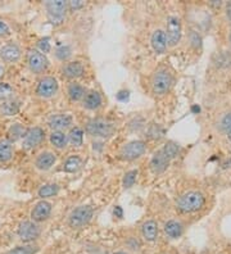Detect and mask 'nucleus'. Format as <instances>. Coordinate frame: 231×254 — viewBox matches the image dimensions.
<instances>
[{
  "instance_id": "9b49d317",
  "label": "nucleus",
  "mask_w": 231,
  "mask_h": 254,
  "mask_svg": "<svg viewBox=\"0 0 231 254\" xmlns=\"http://www.w3.org/2000/svg\"><path fill=\"white\" fill-rule=\"evenodd\" d=\"M44 139H45V131H44V128L39 126L32 127V128H28L26 135L23 136L22 146L26 150H30V149H34L37 145H40L44 141Z\"/></svg>"
},
{
  "instance_id": "20e7f679",
  "label": "nucleus",
  "mask_w": 231,
  "mask_h": 254,
  "mask_svg": "<svg viewBox=\"0 0 231 254\" xmlns=\"http://www.w3.org/2000/svg\"><path fill=\"white\" fill-rule=\"evenodd\" d=\"M94 211L90 205H80L75 208L68 217V225L72 229H81L90 222Z\"/></svg>"
},
{
  "instance_id": "c9c22d12",
  "label": "nucleus",
  "mask_w": 231,
  "mask_h": 254,
  "mask_svg": "<svg viewBox=\"0 0 231 254\" xmlns=\"http://www.w3.org/2000/svg\"><path fill=\"white\" fill-rule=\"evenodd\" d=\"M37 47L40 48V52L41 53H49L50 52V43H49V39L45 37V39H41L39 43H37Z\"/></svg>"
},
{
  "instance_id": "a19ab883",
  "label": "nucleus",
  "mask_w": 231,
  "mask_h": 254,
  "mask_svg": "<svg viewBox=\"0 0 231 254\" xmlns=\"http://www.w3.org/2000/svg\"><path fill=\"white\" fill-rule=\"evenodd\" d=\"M226 16H228L229 21L231 22V1L226 4Z\"/></svg>"
},
{
  "instance_id": "0eeeda50",
  "label": "nucleus",
  "mask_w": 231,
  "mask_h": 254,
  "mask_svg": "<svg viewBox=\"0 0 231 254\" xmlns=\"http://www.w3.org/2000/svg\"><path fill=\"white\" fill-rule=\"evenodd\" d=\"M27 65L28 68L31 69V72L39 74L43 73L46 71L49 62L46 59L45 54H43L40 50L37 49H30L27 52Z\"/></svg>"
},
{
  "instance_id": "49530a36",
  "label": "nucleus",
  "mask_w": 231,
  "mask_h": 254,
  "mask_svg": "<svg viewBox=\"0 0 231 254\" xmlns=\"http://www.w3.org/2000/svg\"><path fill=\"white\" fill-rule=\"evenodd\" d=\"M229 39H230V44H231V32H230V36H229Z\"/></svg>"
},
{
  "instance_id": "4be33fe9",
  "label": "nucleus",
  "mask_w": 231,
  "mask_h": 254,
  "mask_svg": "<svg viewBox=\"0 0 231 254\" xmlns=\"http://www.w3.org/2000/svg\"><path fill=\"white\" fill-rule=\"evenodd\" d=\"M50 144L57 149H65L67 146L68 137L63 131H53L49 136Z\"/></svg>"
},
{
  "instance_id": "f3484780",
  "label": "nucleus",
  "mask_w": 231,
  "mask_h": 254,
  "mask_svg": "<svg viewBox=\"0 0 231 254\" xmlns=\"http://www.w3.org/2000/svg\"><path fill=\"white\" fill-rule=\"evenodd\" d=\"M72 125V117L70 115H53L48 121V126L53 131H62Z\"/></svg>"
},
{
  "instance_id": "f8f14e48",
  "label": "nucleus",
  "mask_w": 231,
  "mask_h": 254,
  "mask_svg": "<svg viewBox=\"0 0 231 254\" xmlns=\"http://www.w3.org/2000/svg\"><path fill=\"white\" fill-rule=\"evenodd\" d=\"M169 162H171V159H169L168 157L164 154L162 149H159V150L154 153V155L152 157L151 163H149V167H151V170L153 174L159 175L167 170V167L169 166Z\"/></svg>"
},
{
  "instance_id": "39448f33",
  "label": "nucleus",
  "mask_w": 231,
  "mask_h": 254,
  "mask_svg": "<svg viewBox=\"0 0 231 254\" xmlns=\"http://www.w3.org/2000/svg\"><path fill=\"white\" fill-rule=\"evenodd\" d=\"M147 150V144L142 140H134L125 144L120 150V158L123 161H135L140 158Z\"/></svg>"
},
{
  "instance_id": "2eb2a0df",
  "label": "nucleus",
  "mask_w": 231,
  "mask_h": 254,
  "mask_svg": "<svg viewBox=\"0 0 231 254\" xmlns=\"http://www.w3.org/2000/svg\"><path fill=\"white\" fill-rule=\"evenodd\" d=\"M57 155L52 152H41L35 158V167L39 171H49L56 164Z\"/></svg>"
},
{
  "instance_id": "393cba45",
  "label": "nucleus",
  "mask_w": 231,
  "mask_h": 254,
  "mask_svg": "<svg viewBox=\"0 0 231 254\" xmlns=\"http://www.w3.org/2000/svg\"><path fill=\"white\" fill-rule=\"evenodd\" d=\"M58 191H59V186L57 185V184H45V185H43L40 189H39V191H37V196L44 200V199L46 198H52V196L57 195Z\"/></svg>"
},
{
  "instance_id": "37998d69",
  "label": "nucleus",
  "mask_w": 231,
  "mask_h": 254,
  "mask_svg": "<svg viewBox=\"0 0 231 254\" xmlns=\"http://www.w3.org/2000/svg\"><path fill=\"white\" fill-rule=\"evenodd\" d=\"M4 72H5V68H4V65H1V64H0V78L3 77Z\"/></svg>"
},
{
  "instance_id": "412c9836",
  "label": "nucleus",
  "mask_w": 231,
  "mask_h": 254,
  "mask_svg": "<svg viewBox=\"0 0 231 254\" xmlns=\"http://www.w3.org/2000/svg\"><path fill=\"white\" fill-rule=\"evenodd\" d=\"M184 233V226L180 221L169 220L164 223V234L169 239H179Z\"/></svg>"
},
{
  "instance_id": "4468645a",
  "label": "nucleus",
  "mask_w": 231,
  "mask_h": 254,
  "mask_svg": "<svg viewBox=\"0 0 231 254\" xmlns=\"http://www.w3.org/2000/svg\"><path fill=\"white\" fill-rule=\"evenodd\" d=\"M50 213H52V204L49 201L40 200L31 211V220L34 222H43L49 218Z\"/></svg>"
},
{
  "instance_id": "b1692460",
  "label": "nucleus",
  "mask_w": 231,
  "mask_h": 254,
  "mask_svg": "<svg viewBox=\"0 0 231 254\" xmlns=\"http://www.w3.org/2000/svg\"><path fill=\"white\" fill-rule=\"evenodd\" d=\"M68 96H70V99L72 100V102H78V100L83 99V96H85V89H83L82 86H81L80 84H77V82H72V84H70V86H68Z\"/></svg>"
},
{
  "instance_id": "4c0bfd02",
  "label": "nucleus",
  "mask_w": 231,
  "mask_h": 254,
  "mask_svg": "<svg viewBox=\"0 0 231 254\" xmlns=\"http://www.w3.org/2000/svg\"><path fill=\"white\" fill-rule=\"evenodd\" d=\"M83 5H85V3H83V1H80V0H74V1H70V3H68V8L72 10L81 9Z\"/></svg>"
},
{
  "instance_id": "5701e85b",
  "label": "nucleus",
  "mask_w": 231,
  "mask_h": 254,
  "mask_svg": "<svg viewBox=\"0 0 231 254\" xmlns=\"http://www.w3.org/2000/svg\"><path fill=\"white\" fill-rule=\"evenodd\" d=\"M13 157V145L9 140H0V162H8Z\"/></svg>"
},
{
  "instance_id": "58836bf2",
  "label": "nucleus",
  "mask_w": 231,
  "mask_h": 254,
  "mask_svg": "<svg viewBox=\"0 0 231 254\" xmlns=\"http://www.w3.org/2000/svg\"><path fill=\"white\" fill-rule=\"evenodd\" d=\"M127 245H129L130 248L133 249V251H139V248H140V244H139V242L138 240H135L134 238L130 239L129 242H127Z\"/></svg>"
},
{
  "instance_id": "9d476101",
  "label": "nucleus",
  "mask_w": 231,
  "mask_h": 254,
  "mask_svg": "<svg viewBox=\"0 0 231 254\" xmlns=\"http://www.w3.org/2000/svg\"><path fill=\"white\" fill-rule=\"evenodd\" d=\"M182 34V26H181V19L176 16H171L167 19V30H166V36H167V44L168 47H176L179 44L180 39H181Z\"/></svg>"
},
{
  "instance_id": "a18cd8bd",
  "label": "nucleus",
  "mask_w": 231,
  "mask_h": 254,
  "mask_svg": "<svg viewBox=\"0 0 231 254\" xmlns=\"http://www.w3.org/2000/svg\"><path fill=\"white\" fill-rule=\"evenodd\" d=\"M229 139L231 140V131H230V132H229Z\"/></svg>"
},
{
  "instance_id": "f704fd0d",
  "label": "nucleus",
  "mask_w": 231,
  "mask_h": 254,
  "mask_svg": "<svg viewBox=\"0 0 231 254\" xmlns=\"http://www.w3.org/2000/svg\"><path fill=\"white\" fill-rule=\"evenodd\" d=\"M221 130L228 133L231 131V112L224 116V118L221 120Z\"/></svg>"
},
{
  "instance_id": "6e6552de",
  "label": "nucleus",
  "mask_w": 231,
  "mask_h": 254,
  "mask_svg": "<svg viewBox=\"0 0 231 254\" xmlns=\"http://www.w3.org/2000/svg\"><path fill=\"white\" fill-rule=\"evenodd\" d=\"M48 17L52 23H61L66 17L68 9V3L63 0H54V1H46L45 3Z\"/></svg>"
},
{
  "instance_id": "79ce46f5",
  "label": "nucleus",
  "mask_w": 231,
  "mask_h": 254,
  "mask_svg": "<svg viewBox=\"0 0 231 254\" xmlns=\"http://www.w3.org/2000/svg\"><path fill=\"white\" fill-rule=\"evenodd\" d=\"M114 216H117V217H122L123 216V212H122V208L121 207H116L114 208Z\"/></svg>"
},
{
  "instance_id": "ea45409f",
  "label": "nucleus",
  "mask_w": 231,
  "mask_h": 254,
  "mask_svg": "<svg viewBox=\"0 0 231 254\" xmlns=\"http://www.w3.org/2000/svg\"><path fill=\"white\" fill-rule=\"evenodd\" d=\"M127 95H129V93H127V91H120V93L117 94V98L120 100H126Z\"/></svg>"
},
{
  "instance_id": "bb28decb",
  "label": "nucleus",
  "mask_w": 231,
  "mask_h": 254,
  "mask_svg": "<svg viewBox=\"0 0 231 254\" xmlns=\"http://www.w3.org/2000/svg\"><path fill=\"white\" fill-rule=\"evenodd\" d=\"M0 112L4 116H14L19 112V102L17 100H8L0 106Z\"/></svg>"
},
{
  "instance_id": "dca6fc26",
  "label": "nucleus",
  "mask_w": 231,
  "mask_h": 254,
  "mask_svg": "<svg viewBox=\"0 0 231 254\" xmlns=\"http://www.w3.org/2000/svg\"><path fill=\"white\" fill-rule=\"evenodd\" d=\"M151 44H152V47H153L154 52H155L157 54L166 53L167 47H168V44H167L166 32H164L163 30H155V31L152 34Z\"/></svg>"
},
{
  "instance_id": "f257e3e1",
  "label": "nucleus",
  "mask_w": 231,
  "mask_h": 254,
  "mask_svg": "<svg viewBox=\"0 0 231 254\" xmlns=\"http://www.w3.org/2000/svg\"><path fill=\"white\" fill-rule=\"evenodd\" d=\"M206 204V198L202 192L188 191L179 198L176 207L182 213H194L200 211Z\"/></svg>"
},
{
  "instance_id": "6ab92c4d",
  "label": "nucleus",
  "mask_w": 231,
  "mask_h": 254,
  "mask_svg": "<svg viewBox=\"0 0 231 254\" xmlns=\"http://www.w3.org/2000/svg\"><path fill=\"white\" fill-rule=\"evenodd\" d=\"M102 95H100L96 90L87 91L82 99L83 107L86 109H89V111H95V109H98L99 107L102 106Z\"/></svg>"
},
{
  "instance_id": "72a5a7b5",
  "label": "nucleus",
  "mask_w": 231,
  "mask_h": 254,
  "mask_svg": "<svg viewBox=\"0 0 231 254\" xmlns=\"http://www.w3.org/2000/svg\"><path fill=\"white\" fill-rule=\"evenodd\" d=\"M56 56L61 61H66L71 57V48L67 47V45H62L56 50Z\"/></svg>"
},
{
  "instance_id": "aec40b11",
  "label": "nucleus",
  "mask_w": 231,
  "mask_h": 254,
  "mask_svg": "<svg viewBox=\"0 0 231 254\" xmlns=\"http://www.w3.org/2000/svg\"><path fill=\"white\" fill-rule=\"evenodd\" d=\"M142 235L147 242H155L158 238V223L154 220L145 221L142 226Z\"/></svg>"
},
{
  "instance_id": "f03ea898",
  "label": "nucleus",
  "mask_w": 231,
  "mask_h": 254,
  "mask_svg": "<svg viewBox=\"0 0 231 254\" xmlns=\"http://www.w3.org/2000/svg\"><path fill=\"white\" fill-rule=\"evenodd\" d=\"M172 74L169 73L167 69H158L152 77V90L155 95H164L169 91V89L172 86Z\"/></svg>"
},
{
  "instance_id": "ddd939ff",
  "label": "nucleus",
  "mask_w": 231,
  "mask_h": 254,
  "mask_svg": "<svg viewBox=\"0 0 231 254\" xmlns=\"http://www.w3.org/2000/svg\"><path fill=\"white\" fill-rule=\"evenodd\" d=\"M22 56V52L19 47L14 43H8L0 48V58L5 63H15L18 62Z\"/></svg>"
},
{
  "instance_id": "cd10ccee",
  "label": "nucleus",
  "mask_w": 231,
  "mask_h": 254,
  "mask_svg": "<svg viewBox=\"0 0 231 254\" xmlns=\"http://www.w3.org/2000/svg\"><path fill=\"white\" fill-rule=\"evenodd\" d=\"M81 163H82V159H81L80 155H71V157H68L66 159L65 171L70 172V174H74L81 167Z\"/></svg>"
},
{
  "instance_id": "a211bd4d",
  "label": "nucleus",
  "mask_w": 231,
  "mask_h": 254,
  "mask_svg": "<svg viewBox=\"0 0 231 254\" xmlns=\"http://www.w3.org/2000/svg\"><path fill=\"white\" fill-rule=\"evenodd\" d=\"M83 65L81 62H68L63 65V68H62V72H63V76L67 78H78L81 77L83 74Z\"/></svg>"
},
{
  "instance_id": "c756f323",
  "label": "nucleus",
  "mask_w": 231,
  "mask_h": 254,
  "mask_svg": "<svg viewBox=\"0 0 231 254\" xmlns=\"http://www.w3.org/2000/svg\"><path fill=\"white\" fill-rule=\"evenodd\" d=\"M14 96V89L8 82H0V102H8L12 100Z\"/></svg>"
},
{
  "instance_id": "c85d7f7f",
  "label": "nucleus",
  "mask_w": 231,
  "mask_h": 254,
  "mask_svg": "<svg viewBox=\"0 0 231 254\" xmlns=\"http://www.w3.org/2000/svg\"><path fill=\"white\" fill-rule=\"evenodd\" d=\"M68 139L71 141V144L74 146H80L82 145L83 141V131L80 127L75 126L74 128H71L70 133H68Z\"/></svg>"
},
{
  "instance_id": "473e14b6",
  "label": "nucleus",
  "mask_w": 231,
  "mask_h": 254,
  "mask_svg": "<svg viewBox=\"0 0 231 254\" xmlns=\"http://www.w3.org/2000/svg\"><path fill=\"white\" fill-rule=\"evenodd\" d=\"M138 175H139L138 170H131L129 171V172H126L122 180L123 188H125V189H130L131 186H134V184L136 183V179H138Z\"/></svg>"
},
{
  "instance_id": "1a4fd4ad",
  "label": "nucleus",
  "mask_w": 231,
  "mask_h": 254,
  "mask_svg": "<svg viewBox=\"0 0 231 254\" xmlns=\"http://www.w3.org/2000/svg\"><path fill=\"white\" fill-rule=\"evenodd\" d=\"M58 81L57 78L52 77V76H46V77L41 78L39 82H37L36 86V95L39 98H43V99H49L56 95L57 91H58Z\"/></svg>"
},
{
  "instance_id": "2f4dec72",
  "label": "nucleus",
  "mask_w": 231,
  "mask_h": 254,
  "mask_svg": "<svg viewBox=\"0 0 231 254\" xmlns=\"http://www.w3.org/2000/svg\"><path fill=\"white\" fill-rule=\"evenodd\" d=\"M162 150H163L164 154H166L171 161H172L173 158H176V157L179 155L180 145H177V144L173 143V141H168V143L162 148Z\"/></svg>"
},
{
  "instance_id": "e433bc0d",
  "label": "nucleus",
  "mask_w": 231,
  "mask_h": 254,
  "mask_svg": "<svg viewBox=\"0 0 231 254\" xmlns=\"http://www.w3.org/2000/svg\"><path fill=\"white\" fill-rule=\"evenodd\" d=\"M9 32H10V30H9V27H8V25H6L3 19L0 18V37L8 36V35H9Z\"/></svg>"
},
{
  "instance_id": "423d86ee",
  "label": "nucleus",
  "mask_w": 231,
  "mask_h": 254,
  "mask_svg": "<svg viewBox=\"0 0 231 254\" xmlns=\"http://www.w3.org/2000/svg\"><path fill=\"white\" fill-rule=\"evenodd\" d=\"M41 234V230L36 222L34 221H23L19 223L18 230H17V235H18L19 240L26 244L35 242Z\"/></svg>"
},
{
  "instance_id": "a878e982",
  "label": "nucleus",
  "mask_w": 231,
  "mask_h": 254,
  "mask_svg": "<svg viewBox=\"0 0 231 254\" xmlns=\"http://www.w3.org/2000/svg\"><path fill=\"white\" fill-rule=\"evenodd\" d=\"M27 130L25 128V126L21 124H14L9 127L8 130V137H9V141H17L18 139H23V136L26 135Z\"/></svg>"
},
{
  "instance_id": "7ed1b4c3",
  "label": "nucleus",
  "mask_w": 231,
  "mask_h": 254,
  "mask_svg": "<svg viewBox=\"0 0 231 254\" xmlns=\"http://www.w3.org/2000/svg\"><path fill=\"white\" fill-rule=\"evenodd\" d=\"M86 132L92 137H109L114 132V126L104 118H94L86 124Z\"/></svg>"
},
{
  "instance_id": "7c9ffc66",
  "label": "nucleus",
  "mask_w": 231,
  "mask_h": 254,
  "mask_svg": "<svg viewBox=\"0 0 231 254\" xmlns=\"http://www.w3.org/2000/svg\"><path fill=\"white\" fill-rule=\"evenodd\" d=\"M37 252H39V247L34 244H25L10 249L6 254H36Z\"/></svg>"
},
{
  "instance_id": "c03bdc74",
  "label": "nucleus",
  "mask_w": 231,
  "mask_h": 254,
  "mask_svg": "<svg viewBox=\"0 0 231 254\" xmlns=\"http://www.w3.org/2000/svg\"><path fill=\"white\" fill-rule=\"evenodd\" d=\"M114 254H129V253H127V252H116Z\"/></svg>"
}]
</instances>
